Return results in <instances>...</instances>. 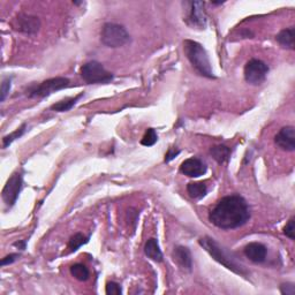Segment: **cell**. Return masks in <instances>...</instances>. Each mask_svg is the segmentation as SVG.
Here are the masks:
<instances>
[{
  "mask_svg": "<svg viewBox=\"0 0 295 295\" xmlns=\"http://www.w3.org/2000/svg\"><path fill=\"white\" fill-rule=\"evenodd\" d=\"M210 153L217 163L223 164L231 157V149L226 146H216L210 149Z\"/></svg>",
  "mask_w": 295,
  "mask_h": 295,
  "instance_id": "obj_17",
  "label": "cell"
},
{
  "mask_svg": "<svg viewBox=\"0 0 295 295\" xmlns=\"http://www.w3.org/2000/svg\"><path fill=\"white\" fill-rule=\"evenodd\" d=\"M185 53L187 55L188 60L191 61L193 67L196 69L199 75L208 77V79H215V75L212 73L211 64H210L208 53L205 49L201 44L194 41H185L184 42Z\"/></svg>",
  "mask_w": 295,
  "mask_h": 295,
  "instance_id": "obj_3",
  "label": "cell"
},
{
  "mask_svg": "<svg viewBox=\"0 0 295 295\" xmlns=\"http://www.w3.org/2000/svg\"><path fill=\"white\" fill-rule=\"evenodd\" d=\"M15 247H19L21 250H23V249H26V241H22V242H15L14 244Z\"/></svg>",
  "mask_w": 295,
  "mask_h": 295,
  "instance_id": "obj_30",
  "label": "cell"
},
{
  "mask_svg": "<svg viewBox=\"0 0 295 295\" xmlns=\"http://www.w3.org/2000/svg\"><path fill=\"white\" fill-rule=\"evenodd\" d=\"M180 171L189 178H198L205 174L206 166L198 158H188L181 164Z\"/></svg>",
  "mask_w": 295,
  "mask_h": 295,
  "instance_id": "obj_10",
  "label": "cell"
},
{
  "mask_svg": "<svg viewBox=\"0 0 295 295\" xmlns=\"http://www.w3.org/2000/svg\"><path fill=\"white\" fill-rule=\"evenodd\" d=\"M284 233H285L286 237L294 240V218H291L289 223L286 224L285 228H284Z\"/></svg>",
  "mask_w": 295,
  "mask_h": 295,
  "instance_id": "obj_25",
  "label": "cell"
},
{
  "mask_svg": "<svg viewBox=\"0 0 295 295\" xmlns=\"http://www.w3.org/2000/svg\"><path fill=\"white\" fill-rule=\"evenodd\" d=\"M23 186L22 174L16 172L7 180L5 187L2 189V199L6 203V205L13 206L17 201L21 189Z\"/></svg>",
  "mask_w": 295,
  "mask_h": 295,
  "instance_id": "obj_8",
  "label": "cell"
},
{
  "mask_svg": "<svg viewBox=\"0 0 295 295\" xmlns=\"http://www.w3.org/2000/svg\"><path fill=\"white\" fill-rule=\"evenodd\" d=\"M82 96H83V94H80V95H77V96L73 97V98H66V99H64V100L58 101V103L52 105L51 110L57 111V112L69 111L74 106V105L76 104V101L79 100Z\"/></svg>",
  "mask_w": 295,
  "mask_h": 295,
  "instance_id": "obj_19",
  "label": "cell"
},
{
  "mask_svg": "<svg viewBox=\"0 0 295 295\" xmlns=\"http://www.w3.org/2000/svg\"><path fill=\"white\" fill-rule=\"evenodd\" d=\"M69 80L66 77H53V79H49L36 87H31L28 90L27 95L29 97H47L49 95L55 93L65 88L69 87Z\"/></svg>",
  "mask_w": 295,
  "mask_h": 295,
  "instance_id": "obj_6",
  "label": "cell"
},
{
  "mask_svg": "<svg viewBox=\"0 0 295 295\" xmlns=\"http://www.w3.org/2000/svg\"><path fill=\"white\" fill-rule=\"evenodd\" d=\"M81 76L82 79L89 84H98V83H108L113 80L112 73L107 72L103 67V65L97 61H90L84 64L81 67Z\"/></svg>",
  "mask_w": 295,
  "mask_h": 295,
  "instance_id": "obj_5",
  "label": "cell"
},
{
  "mask_svg": "<svg viewBox=\"0 0 295 295\" xmlns=\"http://www.w3.org/2000/svg\"><path fill=\"white\" fill-rule=\"evenodd\" d=\"M88 242V237L86 235L81 234V233H77L74 235V237L71 238V240L68 242V249L71 251H76L77 249H79L81 246L86 245Z\"/></svg>",
  "mask_w": 295,
  "mask_h": 295,
  "instance_id": "obj_21",
  "label": "cell"
},
{
  "mask_svg": "<svg viewBox=\"0 0 295 295\" xmlns=\"http://www.w3.org/2000/svg\"><path fill=\"white\" fill-rule=\"evenodd\" d=\"M209 219L221 230H233L244 226L250 219V209L241 196H226L212 209Z\"/></svg>",
  "mask_w": 295,
  "mask_h": 295,
  "instance_id": "obj_1",
  "label": "cell"
},
{
  "mask_svg": "<svg viewBox=\"0 0 295 295\" xmlns=\"http://www.w3.org/2000/svg\"><path fill=\"white\" fill-rule=\"evenodd\" d=\"M269 67L265 62L258 59H251L245 67V79L252 86H258L265 80Z\"/></svg>",
  "mask_w": 295,
  "mask_h": 295,
  "instance_id": "obj_7",
  "label": "cell"
},
{
  "mask_svg": "<svg viewBox=\"0 0 295 295\" xmlns=\"http://www.w3.org/2000/svg\"><path fill=\"white\" fill-rule=\"evenodd\" d=\"M19 257H20L19 254H9L8 256H6V257H3L1 259V265L5 266V265L12 264V263L15 262Z\"/></svg>",
  "mask_w": 295,
  "mask_h": 295,
  "instance_id": "obj_29",
  "label": "cell"
},
{
  "mask_svg": "<svg viewBox=\"0 0 295 295\" xmlns=\"http://www.w3.org/2000/svg\"><path fill=\"white\" fill-rule=\"evenodd\" d=\"M41 23L38 17L33 15H27V14H20L16 16L14 28L15 30L21 31L24 34H35L40 30Z\"/></svg>",
  "mask_w": 295,
  "mask_h": 295,
  "instance_id": "obj_9",
  "label": "cell"
},
{
  "mask_svg": "<svg viewBox=\"0 0 295 295\" xmlns=\"http://www.w3.org/2000/svg\"><path fill=\"white\" fill-rule=\"evenodd\" d=\"M173 258L182 269H186L188 270V271H191L193 266V259H192V254L188 248L182 247V246H178L173 251Z\"/></svg>",
  "mask_w": 295,
  "mask_h": 295,
  "instance_id": "obj_14",
  "label": "cell"
},
{
  "mask_svg": "<svg viewBox=\"0 0 295 295\" xmlns=\"http://www.w3.org/2000/svg\"><path fill=\"white\" fill-rule=\"evenodd\" d=\"M276 40L283 48L294 50V28H287L277 35Z\"/></svg>",
  "mask_w": 295,
  "mask_h": 295,
  "instance_id": "obj_16",
  "label": "cell"
},
{
  "mask_svg": "<svg viewBox=\"0 0 295 295\" xmlns=\"http://www.w3.org/2000/svg\"><path fill=\"white\" fill-rule=\"evenodd\" d=\"M268 249L259 242H250L245 247V255L254 263H263L266 258Z\"/></svg>",
  "mask_w": 295,
  "mask_h": 295,
  "instance_id": "obj_12",
  "label": "cell"
},
{
  "mask_svg": "<svg viewBox=\"0 0 295 295\" xmlns=\"http://www.w3.org/2000/svg\"><path fill=\"white\" fill-rule=\"evenodd\" d=\"M105 292H106L107 295H120L122 293V291L119 284L111 282V283H107L106 291H105Z\"/></svg>",
  "mask_w": 295,
  "mask_h": 295,
  "instance_id": "obj_24",
  "label": "cell"
},
{
  "mask_svg": "<svg viewBox=\"0 0 295 295\" xmlns=\"http://www.w3.org/2000/svg\"><path fill=\"white\" fill-rule=\"evenodd\" d=\"M10 90V80L6 79L3 80V82L1 84V101L5 100V98L7 95H8Z\"/></svg>",
  "mask_w": 295,
  "mask_h": 295,
  "instance_id": "obj_28",
  "label": "cell"
},
{
  "mask_svg": "<svg viewBox=\"0 0 295 295\" xmlns=\"http://www.w3.org/2000/svg\"><path fill=\"white\" fill-rule=\"evenodd\" d=\"M145 252L148 257L152 259L154 262H161L163 261V254L158 245V241L156 239H149L145 246Z\"/></svg>",
  "mask_w": 295,
  "mask_h": 295,
  "instance_id": "obj_15",
  "label": "cell"
},
{
  "mask_svg": "<svg viewBox=\"0 0 295 295\" xmlns=\"http://www.w3.org/2000/svg\"><path fill=\"white\" fill-rule=\"evenodd\" d=\"M199 245L212 256V258L215 259V261L220 263V264L224 265L226 269L231 270V271L237 273V275L247 276V270L245 269V266L239 264L237 259L232 257L230 252L225 250L223 247H220L218 242L213 240L212 238H202L201 240H199Z\"/></svg>",
  "mask_w": 295,
  "mask_h": 295,
  "instance_id": "obj_2",
  "label": "cell"
},
{
  "mask_svg": "<svg viewBox=\"0 0 295 295\" xmlns=\"http://www.w3.org/2000/svg\"><path fill=\"white\" fill-rule=\"evenodd\" d=\"M26 128H27V125L23 124L20 128H17L15 132H13L12 134L5 136V138H3V140H2V141H3V148H7L10 145V143H13L14 141H15L16 139L21 138V136L24 134V132H26Z\"/></svg>",
  "mask_w": 295,
  "mask_h": 295,
  "instance_id": "obj_22",
  "label": "cell"
},
{
  "mask_svg": "<svg viewBox=\"0 0 295 295\" xmlns=\"http://www.w3.org/2000/svg\"><path fill=\"white\" fill-rule=\"evenodd\" d=\"M179 153H180V150L175 149V148H170L166 154H165V163H170V161L173 160Z\"/></svg>",
  "mask_w": 295,
  "mask_h": 295,
  "instance_id": "obj_27",
  "label": "cell"
},
{
  "mask_svg": "<svg viewBox=\"0 0 295 295\" xmlns=\"http://www.w3.org/2000/svg\"><path fill=\"white\" fill-rule=\"evenodd\" d=\"M71 273L74 278L80 280V282H86V280L89 279V276H90V272L87 266L83 264H80V263L71 266Z\"/></svg>",
  "mask_w": 295,
  "mask_h": 295,
  "instance_id": "obj_20",
  "label": "cell"
},
{
  "mask_svg": "<svg viewBox=\"0 0 295 295\" xmlns=\"http://www.w3.org/2000/svg\"><path fill=\"white\" fill-rule=\"evenodd\" d=\"M100 42L107 48H121L131 42V36L120 24L105 23L100 31Z\"/></svg>",
  "mask_w": 295,
  "mask_h": 295,
  "instance_id": "obj_4",
  "label": "cell"
},
{
  "mask_svg": "<svg viewBox=\"0 0 295 295\" xmlns=\"http://www.w3.org/2000/svg\"><path fill=\"white\" fill-rule=\"evenodd\" d=\"M187 192L192 198L199 199L206 195L208 188L203 182H191L187 186Z\"/></svg>",
  "mask_w": 295,
  "mask_h": 295,
  "instance_id": "obj_18",
  "label": "cell"
},
{
  "mask_svg": "<svg viewBox=\"0 0 295 295\" xmlns=\"http://www.w3.org/2000/svg\"><path fill=\"white\" fill-rule=\"evenodd\" d=\"M280 292H282V294H286V295H294L295 287L293 284H291V283L283 284V285L280 286Z\"/></svg>",
  "mask_w": 295,
  "mask_h": 295,
  "instance_id": "obj_26",
  "label": "cell"
},
{
  "mask_svg": "<svg viewBox=\"0 0 295 295\" xmlns=\"http://www.w3.org/2000/svg\"><path fill=\"white\" fill-rule=\"evenodd\" d=\"M157 140H158V136H157L156 131H154L153 128H149L146 132V134H145V136H143V139L141 140V143H142V146L151 147L157 142Z\"/></svg>",
  "mask_w": 295,
  "mask_h": 295,
  "instance_id": "obj_23",
  "label": "cell"
},
{
  "mask_svg": "<svg viewBox=\"0 0 295 295\" xmlns=\"http://www.w3.org/2000/svg\"><path fill=\"white\" fill-rule=\"evenodd\" d=\"M276 145L283 150L294 151L295 149V129L292 126H287L280 129L275 138Z\"/></svg>",
  "mask_w": 295,
  "mask_h": 295,
  "instance_id": "obj_11",
  "label": "cell"
},
{
  "mask_svg": "<svg viewBox=\"0 0 295 295\" xmlns=\"http://www.w3.org/2000/svg\"><path fill=\"white\" fill-rule=\"evenodd\" d=\"M191 12H189V19L194 26L204 28L206 24V16L204 12V2L194 1L191 3Z\"/></svg>",
  "mask_w": 295,
  "mask_h": 295,
  "instance_id": "obj_13",
  "label": "cell"
}]
</instances>
